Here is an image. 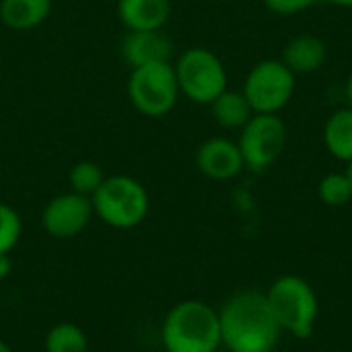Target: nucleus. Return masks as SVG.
Returning a JSON list of instances; mask_svg holds the SVG:
<instances>
[{
    "label": "nucleus",
    "instance_id": "obj_25",
    "mask_svg": "<svg viewBox=\"0 0 352 352\" xmlns=\"http://www.w3.org/2000/svg\"><path fill=\"white\" fill-rule=\"evenodd\" d=\"M344 173H346V177H349V182H351V186H352V161L346 163V171H344Z\"/></svg>",
    "mask_w": 352,
    "mask_h": 352
},
{
    "label": "nucleus",
    "instance_id": "obj_13",
    "mask_svg": "<svg viewBox=\"0 0 352 352\" xmlns=\"http://www.w3.org/2000/svg\"><path fill=\"white\" fill-rule=\"evenodd\" d=\"M328 45L322 37L303 33L293 37L283 50V62L293 74H311L326 64Z\"/></svg>",
    "mask_w": 352,
    "mask_h": 352
},
{
    "label": "nucleus",
    "instance_id": "obj_7",
    "mask_svg": "<svg viewBox=\"0 0 352 352\" xmlns=\"http://www.w3.org/2000/svg\"><path fill=\"white\" fill-rule=\"evenodd\" d=\"M289 140V130L278 113H254L239 130L237 146L241 151L245 169L262 173L272 167L283 155Z\"/></svg>",
    "mask_w": 352,
    "mask_h": 352
},
{
    "label": "nucleus",
    "instance_id": "obj_15",
    "mask_svg": "<svg viewBox=\"0 0 352 352\" xmlns=\"http://www.w3.org/2000/svg\"><path fill=\"white\" fill-rule=\"evenodd\" d=\"M210 111L214 122L227 130H241L254 116V109L241 91L225 89L212 103Z\"/></svg>",
    "mask_w": 352,
    "mask_h": 352
},
{
    "label": "nucleus",
    "instance_id": "obj_16",
    "mask_svg": "<svg viewBox=\"0 0 352 352\" xmlns=\"http://www.w3.org/2000/svg\"><path fill=\"white\" fill-rule=\"evenodd\" d=\"M324 144L328 153L338 159L349 163L352 161V107L336 109L324 126Z\"/></svg>",
    "mask_w": 352,
    "mask_h": 352
},
{
    "label": "nucleus",
    "instance_id": "obj_21",
    "mask_svg": "<svg viewBox=\"0 0 352 352\" xmlns=\"http://www.w3.org/2000/svg\"><path fill=\"white\" fill-rule=\"evenodd\" d=\"M318 0H264L266 8L274 14H283V16H291V14H299L307 8H311Z\"/></svg>",
    "mask_w": 352,
    "mask_h": 352
},
{
    "label": "nucleus",
    "instance_id": "obj_2",
    "mask_svg": "<svg viewBox=\"0 0 352 352\" xmlns=\"http://www.w3.org/2000/svg\"><path fill=\"white\" fill-rule=\"evenodd\" d=\"M165 352H217L223 349L219 309L198 299L175 303L161 326Z\"/></svg>",
    "mask_w": 352,
    "mask_h": 352
},
{
    "label": "nucleus",
    "instance_id": "obj_19",
    "mask_svg": "<svg viewBox=\"0 0 352 352\" xmlns=\"http://www.w3.org/2000/svg\"><path fill=\"white\" fill-rule=\"evenodd\" d=\"M318 196L326 206L338 208L344 206L352 200V186L346 177V173H328L322 177L318 186Z\"/></svg>",
    "mask_w": 352,
    "mask_h": 352
},
{
    "label": "nucleus",
    "instance_id": "obj_5",
    "mask_svg": "<svg viewBox=\"0 0 352 352\" xmlns=\"http://www.w3.org/2000/svg\"><path fill=\"white\" fill-rule=\"evenodd\" d=\"M179 93L192 103L210 105L227 89V70L223 60L208 47H188L173 62Z\"/></svg>",
    "mask_w": 352,
    "mask_h": 352
},
{
    "label": "nucleus",
    "instance_id": "obj_10",
    "mask_svg": "<svg viewBox=\"0 0 352 352\" xmlns=\"http://www.w3.org/2000/svg\"><path fill=\"white\" fill-rule=\"evenodd\" d=\"M196 167L212 182H229L245 169V163L237 142L214 136L196 148Z\"/></svg>",
    "mask_w": 352,
    "mask_h": 352
},
{
    "label": "nucleus",
    "instance_id": "obj_17",
    "mask_svg": "<svg viewBox=\"0 0 352 352\" xmlns=\"http://www.w3.org/2000/svg\"><path fill=\"white\" fill-rule=\"evenodd\" d=\"M43 349L45 352H89V338L76 324L62 322L50 328Z\"/></svg>",
    "mask_w": 352,
    "mask_h": 352
},
{
    "label": "nucleus",
    "instance_id": "obj_27",
    "mask_svg": "<svg viewBox=\"0 0 352 352\" xmlns=\"http://www.w3.org/2000/svg\"><path fill=\"white\" fill-rule=\"evenodd\" d=\"M217 352H229V351H225V349H219V351Z\"/></svg>",
    "mask_w": 352,
    "mask_h": 352
},
{
    "label": "nucleus",
    "instance_id": "obj_26",
    "mask_svg": "<svg viewBox=\"0 0 352 352\" xmlns=\"http://www.w3.org/2000/svg\"><path fill=\"white\" fill-rule=\"evenodd\" d=\"M0 352H14V351H12V349H10V346L4 342V340H0Z\"/></svg>",
    "mask_w": 352,
    "mask_h": 352
},
{
    "label": "nucleus",
    "instance_id": "obj_6",
    "mask_svg": "<svg viewBox=\"0 0 352 352\" xmlns=\"http://www.w3.org/2000/svg\"><path fill=\"white\" fill-rule=\"evenodd\" d=\"M126 93L138 113L148 118L167 116L182 95L173 62H155L132 68L126 82Z\"/></svg>",
    "mask_w": 352,
    "mask_h": 352
},
{
    "label": "nucleus",
    "instance_id": "obj_23",
    "mask_svg": "<svg viewBox=\"0 0 352 352\" xmlns=\"http://www.w3.org/2000/svg\"><path fill=\"white\" fill-rule=\"evenodd\" d=\"M318 2H326L332 6H340V8H352V0H318Z\"/></svg>",
    "mask_w": 352,
    "mask_h": 352
},
{
    "label": "nucleus",
    "instance_id": "obj_24",
    "mask_svg": "<svg viewBox=\"0 0 352 352\" xmlns=\"http://www.w3.org/2000/svg\"><path fill=\"white\" fill-rule=\"evenodd\" d=\"M346 99H349V107H352V72L349 74V80H346Z\"/></svg>",
    "mask_w": 352,
    "mask_h": 352
},
{
    "label": "nucleus",
    "instance_id": "obj_12",
    "mask_svg": "<svg viewBox=\"0 0 352 352\" xmlns=\"http://www.w3.org/2000/svg\"><path fill=\"white\" fill-rule=\"evenodd\" d=\"M118 16L128 31L163 29L171 16V0H118Z\"/></svg>",
    "mask_w": 352,
    "mask_h": 352
},
{
    "label": "nucleus",
    "instance_id": "obj_1",
    "mask_svg": "<svg viewBox=\"0 0 352 352\" xmlns=\"http://www.w3.org/2000/svg\"><path fill=\"white\" fill-rule=\"evenodd\" d=\"M221 342L229 352H274L280 342V326L260 291H239L219 309Z\"/></svg>",
    "mask_w": 352,
    "mask_h": 352
},
{
    "label": "nucleus",
    "instance_id": "obj_4",
    "mask_svg": "<svg viewBox=\"0 0 352 352\" xmlns=\"http://www.w3.org/2000/svg\"><path fill=\"white\" fill-rule=\"evenodd\" d=\"M93 212L111 229L138 227L151 208L146 188L130 175H105L99 190L91 196Z\"/></svg>",
    "mask_w": 352,
    "mask_h": 352
},
{
    "label": "nucleus",
    "instance_id": "obj_18",
    "mask_svg": "<svg viewBox=\"0 0 352 352\" xmlns=\"http://www.w3.org/2000/svg\"><path fill=\"white\" fill-rule=\"evenodd\" d=\"M103 179H105V173L95 161H78L72 165V169L68 173L70 190L76 194L89 196V198L99 190Z\"/></svg>",
    "mask_w": 352,
    "mask_h": 352
},
{
    "label": "nucleus",
    "instance_id": "obj_3",
    "mask_svg": "<svg viewBox=\"0 0 352 352\" xmlns=\"http://www.w3.org/2000/svg\"><path fill=\"white\" fill-rule=\"evenodd\" d=\"M264 295L283 332H289L301 340L314 334L320 316V301L314 287L305 278L295 274L280 276Z\"/></svg>",
    "mask_w": 352,
    "mask_h": 352
},
{
    "label": "nucleus",
    "instance_id": "obj_14",
    "mask_svg": "<svg viewBox=\"0 0 352 352\" xmlns=\"http://www.w3.org/2000/svg\"><path fill=\"white\" fill-rule=\"evenodd\" d=\"M52 0H0V21L12 31H31L47 21Z\"/></svg>",
    "mask_w": 352,
    "mask_h": 352
},
{
    "label": "nucleus",
    "instance_id": "obj_8",
    "mask_svg": "<svg viewBox=\"0 0 352 352\" xmlns=\"http://www.w3.org/2000/svg\"><path fill=\"white\" fill-rule=\"evenodd\" d=\"M295 76L283 60H262L248 72L241 93L254 113H278L293 99Z\"/></svg>",
    "mask_w": 352,
    "mask_h": 352
},
{
    "label": "nucleus",
    "instance_id": "obj_20",
    "mask_svg": "<svg viewBox=\"0 0 352 352\" xmlns=\"http://www.w3.org/2000/svg\"><path fill=\"white\" fill-rule=\"evenodd\" d=\"M23 233V221L19 212L10 206L0 202V254H10Z\"/></svg>",
    "mask_w": 352,
    "mask_h": 352
},
{
    "label": "nucleus",
    "instance_id": "obj_9",
    "mask_svg": "<svg viewBox=\"0 0 352 352\" xmlns=\"http://www.w3.org/2000/svg\"><path fill=\"white\" fill-rule=\"evenodd\" d=\"M95 212H93L91 198L70 190V192L54 196L43 206L41 227L50 237L72 239L89 227Z\"/></svg>",
    "mask_w": 352,
    "mask_h": 352
},
{
    "label": "nucleus",
    "instance_id": "obj_11",
    "mask_svg": "<svg viewBox=\"0 0 352 352\" xmlns=\"http://www.w3.org/2000/svg\"><path fill=\"white\" fill-rule=\"evenodd\" d=\"M122 60L132 68L155 64V62H171L173 58V41L163 29L153 31H128L120 45Z\"/></svg>",
    "mask_w": 352,
    "mask_h": 352
},
{
    "label": "nucleus",
    "instance_id": "obj_22",
    "mask_svg": "<svg viewBox=\"0 0 352 352\" xmlns=\"http://www.w3.org/2000/svg\"><path fill=\"white\" fill-rule=\"evenodd\" d=\"M12 270V260L10 254H0V280H4Z\"/></svg>",
    "mask_w": 352,
    "mask_h": 352
}]
</instances>
